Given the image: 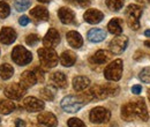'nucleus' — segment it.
Instances as JSON below:
<instances>
[{
	"instance_id": "f257e3e1",
	"label": "nucleus",
	"mask_w": 150,
	"mask_h": 127,
	"mask_svg": "<svg viewBox=\"0 0 150 127\" xmlns=\"http://www.w3.org/2000/svg\"><path fill=\"white\" fill-rule=\"evenodd\" d=\"M121 117L126 121H132L135 118L147 121L148 120V111H147V106H146L143 98L126 103L121 108Z\"/></svg>"
},
{
	"instance_id": "f03ea898",
	"label": "nucleus",
	"mask_w": 150,
	"mask_h": 127,
	"mask_svg": "<svg viewBox=\"0 0 150 127\" xmlns=\"http://www.w3.org/2000/svg\"><path fill=\"white\" fill-rule=\"evenodd\" d=\"M38 58L39 61L42 64V66H44L45 68H53L58 65V55L53 49L50 48H42L38 50Z\"/></svg>"
},
{
	"instance_id": "7ed1b4c3",
	"label": "nucleus",
	"mask_w": 150,
	"mask_h": 127,
	"mask_svg": "<svg viewBox=\"0 0 150 127\" xmlns=\"http://www.w3.org/2000/svg\"><path fill=\"white\" fill-rule=\"evenodd\" d=\"M126 20L128 27L133 30H137L140 28V18L142 15V9L137 5H129L126 9Z\"/></svg>"
},
{
	"instance_id": "20e7f679",
	"label": "nucleus",
	"mask_w": 150,
	"mask_h": 127,
	"mask_svg": "<svg viewBox=\"0 0 150 127\" xmlns=\"http://www.w3.org/2000/svg\"><path fill=\"white\" fill-rule=\"evenodd\" d=\"M122 75V60L115 59L110 65L106 66L104 71V76L109 81H119Z\"/></svg>"
},
{
	"instance_id": "39448f33",
	"label": "nucleus",
	"mask_w": 150,
	"mask_h": 127,
	"mask_svg": "<svg viewBox=\"0 0 150 127\" xmlns=\"http://www.w3.org/2000/svg\"><path fill=\"white\" fill-rule=\"evenodd\" d=\"M84 104H87V103L80 96L76 97L73 95H68V96L64 97L62 101H61V108L66 112H69V113L77 112Z\"/></svg>"
},
{
	"instance_id": "423d86ee",
	"label": "nucleus",
	"mask_w": 150,
	"mask_h": 127,
	"mask_svg": "<svg viewBox=\"0 0 150 127\" xmlns=\"http://www.w3.org/2000/svg\"><path fill=\"white\" fill-rule=\"evenodd\" d=\"M12 59H13V61L15 64H18L20 66H24V65H28L33 60V55L24 46L18 45V46H15L13 49Z\"/></svg>"
},
{
	"instance_id": "0eeeda50",
	"label": "nucleus",
	"mask_w": 150,
	"mask_h": 127,
	"mask_svg": "<svg viewBox=\"0 0 150 127\" xmlns=\"http://www.w3.org/2000/svg\"><path fill=\"white\" fill-rule=\"evenodd\" d=\"M89 118H90V121L94 124H104V123H108L110 120L111 112L105 108L97 106L90 111Z\"/></svg>"
},
{
	"instance_id": "6e6552de",
	"label": "nucleus",
	"mask_w": 150,
	"mask_h": 127,
	"mask_svg": "<svg viewBox=\"0 0 150 127\" xmlns=\"http://www.w3.org/2000/svg\"><path fill=\"white\" fill-rule=\"evenodd\" d=\"M127 45H128V38L122 35H118L110 42V50L112 53L120 55L126 50Z\"/></svg>"
},
{
	"instance_id": "1a4fd4ad",
	"label": "nucleus",
	"mask_w": 150,
	"mask_h": 127,
	"mask_svg": "<svg viewBox=\"0 0 150 127\" xmlns=\"http://www.w3.org/2000/svg\"><path fill=\"white\" fill-rule=\"evenodd\" d=\"M25 94V88L21 83H12L5 88V95L11 99H21Z\"/></svg>"
},
{
	"instance_id": "9d476101",
	"label": "nucleus",
	"mask_w": 150,
	"mask_h": 127,
	"mask_svg": "<svg viewBox=\"0 0 150 127\" xmlns=\"http://www.w3.org/2000/svg\"><path fill=\"white\" fill-rule=\"evenodd\" d=\"M60 43V35L58 33V30H56L54 28L49 29V31L46 33V35L43 39V44L45 48H50L53 49L57 45Z\"/></svg>"
},
{
	"instance_id": "9b49d317",
	"label": "nucleus",
	"mask_w": 150,
	"mask_h": 127,
	"mask_svg": "<svg viewBox=\"0 0 150 127\" xmlns=\"http://www.w3.org/2000/svg\"><path fill=\"white\" fill-rule=\"evenodd\" d=\"M23 106L29 112H38V111H42L44 109L45 104H44V102H42L40 99H38L36 97H27L23 101Z\"/></svg>"
},
{
	"instance_id": "f8f14e48",
	"label": "nucleus",
	"mask_w": 150,
	"mask_h": 127,
	"mask_svg": "<svg viewBox=\"0 0 150 127\" xmlns=\"http://www.w3.org/2000/svg\"><path fill=\"white\" fill-rule=\"evenodd\" d=\"M83 18H84L86 22H88L90 24H97V23H99L104 18V14L100 11H98V9L90 8L88 11H86Z\"/></svg>"
},
{
	"instance_id": "ddd939ff",
	"label": "nucleus",
	"mask_w": 150,
	"mask_h": 127,
	"mask_svg": "<svg viewBox=\"0 0 150 127\" xmlns=\"http://www.w3.org/2000/svg\"><path fill=\"white\" fill-rule=\"evenodd\" d=\"M37 120L39 124H43L46 127H57V125H58V120H57L56 116L51 112L39 113L37 117Z\"/></svg>"
},
{
	"instance_id": "4468645a",
	"label": "nucleus",
	"mask_w": 150,
	"mask_h": 127,
	"mask_svg": "<svg viewBox=\"0 0 150 127\" xmlns=\"http://www.w3.org/2000/svg\"><path fill=\"white\" fill-rule=\"evenodd\" d=\"M15 39H16V33L13 28L4 27L0 30V42L2 44H6V45L12 44Z\"/></svg>"
},
{
	"instance_id": "2eb2a0df",
	"label": "nucleus",
	"mask_w": 150,
	"mask_h": 127,
	"mask_svg": "<svg viewBox=\"0 0 150 127\" xmlns=\"http://www.w3.org/2000/svg\"><path fill=\"white\" fill-rule=\"evenodd\" d=\"M58 16L60 18V21L64 23V24H71L74 22V12L67 7H61L59 11H58Z\"/></svg>"
},
{
	"instance_id": "dca6fc26",
	"label": "nucleus",
	"mask_w": 150,
	"mask_h": 127,
	"mask_svg": "<svg viewBox=\"0 0 150 127\" xmlns=\"http://www.w3.org/2000/svg\"><path fill=\"white\" fill-rule=\"evenodd\" d=\"M66 38H67L68 44L73 49H80L82 46V44H83V38H82V36L77 31H74V30L68 31L67 35H66Z\"/></svg>"
},
{
	"instance_id": "f3484780",
	"label": "nucleus",
	"mask_w": 150,
	"mask_h": 127,
	"mask_svg": "<svg viewBox=\"0 0 150 127\" xmlns=\"http://www.w3.org/2000/svg\"><path fill=\"white\" fill-rule=\"evenodd\" d=\"M37 82V79H36V75L35 73L31 72V71H25L21 74V84L27 89V88H30L33 86H35V83Z\"/></svg>"
},
{
	"instance_id": "a211bd4d",
	"label": "nucleus",
	"mask_w": 150,
	"mask_h": 127,
	"mask_svg": "<svg viewBox=\"0 0 150 127\" xmlns=\"http://www.w3.org/2000/svg\"><path fill=\"white\" fill-rule=\"evenodd\" d=\"M30 15L36 20H40V21H46L49 20V16H50L49 11L43 6H36L34 9L30 11Z\"/></svg>"
},
{
	"instance_id": "6ab92c4d",
	"label": "nucleus",
	"mask_w": 150,
	"mask_h": 127,
	"mask_svg": "<svg viewBox=\"0 0 150 127\" xmlns=\"http://www.w3.org/2000/svg\"><path fill=\"white\" fill-rule=\"evenodd\" d=\"M105 37H106V33L103 29L94 28V29L89 30V33H88V39L93 43H99V42L104 40Z\"/></svg>"
},
{
	"instance_id": "aec40b11",
	"label": "nucleus",
	"mask_w": 150,
	"mask_h": 127,
	"mask_svg": "<svg viewBox=\"0 0 150 127\" xmlns=\"http://www.w3.org/2000/svg\"><path fill=\"white\" fill-rule=\"evenodd\" d=\"M51 80H52V82L54 83L56 87L61 88V89H65V88L67 87V84H68V83H67V77H66V75L61 72L53 73L52 76H51Z\"/></svg>"
},
{
	"instance_id": "412c9836",
	"label": "nucleus",
	"mask_w": 150,
	"mask_h": 127,
	"mask_svg": "<svg viewBox=\"0 0 150 127\" xmlns=\"http://www.w3.org/2000/svg\"><path fill=\"white\" fill-rule=\"evenodd\" d=\"M76 61V55L73 51H65L60 57V62L65 67H71L73 66Z\"/></svg>"
},
{
	"instance_id": "4be33fe9",
	"label": "nucleus",
	"mask_w": 150,
	"mask_h": 127,
	"mask_svg": "<svg viewBox=\"0 0 150 127\" xmlns=\"http://www.w3.org/2000/svg\"><path fill=\"white\" fill-rule=\"evenodd\" d=\"M90 84V80L87 76H76L73 79V88L76 91L84 90Z\"/></svg>"
},
{
	"instance_id": "5701e85b",
	"label": "nucleus",
	"mask_w": 150,
	"mask_h": 127,
	"mask_svg": "<svg viewBox=\"0 0 150 127\" xmlns=\"http://www.w3.org/2000/svg\"><path fill=\"white\" fill-rule=\"evenodd\" d=\"M111 58V53L109 52V51H105V50H99V51H97L94 55H93V58L90 59L95 64H98V65H102V64H104V62H106L109 59Z\"/></svg>"
},
{
	"instance_id": "b1692460",
	"label": "nucleus",
	"mask_w": 150,
	"mask_h": 127,
	"mask_svg": "<svg viewBox=\"0 0 150 127\" xmlns=\"http://www.w3.org/2000/svg\"><path fill=\"white\" fill-rule=\"evenodd\" d=\"M108 29L112 35H120L122 33V24H121V20L119 18H112L109 24H108Z\"/></svg>"
},
{
	"instance_id": "393cba45",
	"label": "nucleus",
	"mask_w": 150,
	"mask_h": 127,
	"mask_svg": "<svg viewBox=\"0 0 150 127\" xmlns=\"http://www.w3.org/2000/svg\"><path fill=\"white\" fill-rule=\"evenodd\" d=\"M89 92L91 94L93 98H97V99H104L109 96L105 86H95L89 90Z\"/></svg>"
},
{
	"instance_id": "a878e982",
	"label": "nucleus",
	"mask_w": 150,
	"mask_h": 127,
	"mask_svg": "<svg viewBox=\"0 0 150 127\" xmlns=\"http://www.w3.org/2000/svg\"><path fill=\"white\" fill-rule=\"evenodd\" d=\"M14 74V68L9 64H2L0 66V77L2 80H8L13 76Z\"/></svg>"
},
{
	"instance_id": "bb28decb",
	"label": "nucleus",
	"mask_w": 150,
	"mask_h": 127,
	"mask_svg": "<svg viewBox=\"0 0 150 127\" xmlns=\"http://www.w3.org/2000/svg\"><path fill=\"white\" fill-rule=\"evenodd\" d=\"M14 109H15V105L12 101H6V99L0 101V113L9 114L14 111Z\"/></svg>"
},
{
	"instance_id": "cd10ccee",
	"label": "nucleus",
	"mask_w": 150,
	"mask_h": 127,
	"mask_svg": "<svg viewBox=\"0 0 150 127\" xmlns=\"http://www.w3.org/2000/svg\"><path fill=\"white\" fill-rule=\"evenodd\" d=\"M125 0H106V6L111 9V11H119L122 8Z\"/></svg>"
},
{
	"instance_id": "c85d7f7f",
	"label": "nucleus",
	"mask_w": 150,
	"mask_h": 127,
	"mask_svg": "<svg viewBox=\"0 0 150 127\" xmlns=\"http://www.w3.org/2000/svg\"><path fill=\"white\" fill-rule=\"evenodd\" d=\"M31 5V0H15V8L19 12H24Z\"/></svg>"
},
{
	"instance_id": "c756f323",
	"label": "nucleus",
	"mask_w": 150,
	"mask_h": 127,
	"mask_svg": "<svg viewBox=\"0 0 150 127\" xmlns=\"http://www.w3.org/2000/svg\"><path fill=\"white\" fill-rule=\"evenodd\" d=\"M54 95H56L54 89L51 87H45L44 89H42V96L47 101H52L54 98Z\"/></svg>"
},
{
	"instance_id": "7c9ffc66",
	"label": "nucleus",
	"mask_w": 150,
	"mask_h": 127,
	"mask_svg": "<svg viewBox=\"0 0 150 127\" xmlns=\"http://www.w3.org/2000/svg\"><path fill=\"white\" fill-rule=\"evenodd\" d=\"M11 14V8L5 1H0V18H6Z\"/></svg>"
},
{
	"instance_id": "2f4dec72",
	"label": "nucleus",
	"mask_w": 150,
	"mask_h": 127,
	"mask_svg": "<svg viewBox=\"0 0 150 127\" xmlns=\"http://www.w3.org/2000/svg\"><path fill=\"white\" fill-rule=\"evenodd\" d=\"M140 79L144 83H150V67L143 68L140 73Z\"/></svg>"
},
{
	"instance_id": "473e14b6",
	"label": "nucleus",
	"mask_w": 150,
	"mask_h": 127,
	"mask_svg": "<svg viewBox=\"0 0 150 127\" xmlns=\"http://www.w3.org/2000/svg\"><path fill=\"white\" fill-rule=\"evenodd\" d=\"M67 125H68V127H87L86 124L82 120H80L79 118H71V119H68Z\"/></svg>"
},
{
	"instance_id": "72a5a7b5",
	"label": "nucleus",
	"mask_w": 150,
	"mask_h": 127,
	"mask_svg": "<svg viewBox=\"0 0 150 127\" xmlns=\"http://www.w3.org/2000/svg\"><path fill=\"white\" fill-rule=\"evenodd\" d=\"M106 87V90H108V94L109 96H117L118 92H119V87L114 83H110V84H105Z\"/></svg>"
},
{
	"instance_id": "f704fd0d",
	"label": "nucleus",
	"mask_w": 150,
	"mask_h": 127,
	"mask_svg": "<svg viewBox=\"0 0 150 127\" xmlns=\"http://www.w3.org/2000/svg\"><path fill=\"white\" fill-rule=\"evenodd\" d=\"M38 42H39V36L36 35V34H31V35H28L27 38H25V43L30 46L33 45H36Z\"/></svg>"
},
{
	"instance_id": "c9c22d12",
	"label": "nucleus",
	"mask_w": 150,
	"mask_h": 127,
	"mask_svg": "<svg viewBox=\"0 0 150 127\" xmlns=\"http://www.w3.org/2000/svg\"><path fill=\"white\" fill-rule=\"evenodd\" d=\"M68 1L80 7H88L91 4V0H68Z\"/></svg>"
},
{
	"instance_id": "e433bc0d",
	"label": "nucleus",
	"mask_w": 150,
	"mask_h": 127,
	"mask_svg": "<svg viewBox=\"0 0 150 127\" xmlns=\"http://www.w3.org/2000/svg\"><path fill=\"white\" fill-rule=\"evenodd\" d=\"M35 75H36V79L39 82H43L44 81V74H43V71L40 68H35Z\"/></svg>"
},
{
	"instance_id": "4c0bfd02",
	"label": "nucleus",
	"mask_w": 150,
	"mask_h": 127,
	"mask_svg": "<svg viewBox=\"0 0 150 127\" xmlns=\"http://www.w3.org/2000/svg\"><path fill=\"white\" fill-rule=\"evenodd\" d=\"M30 22V18H28V16H25V15H23V16H21L19 20V23L21 26H27L28 23Z\"/></svg>"
},
{
	"instance_id": "58836bf2",
	"label": "nucleus",
	"mask_w": 150,
	"mask_h": 127,
	"mask_svg": "<svg viewBox=\"0 0 150 127\" xmlns=\"http://www.w3.org/2000/svg\"><path fill=\"white\" fill-rule=\"evenodd\" d=\"M141 90H142V87H141V86H139V84H136V86H133V87H132V92H134L135 95L141 94Z\"/></svg>"
},
{
	"instance_id": "ea45409f",
	"label": "nucleus",
	"mask_w": 150,
	"mask_h": 127,
	"mask_svg": "<svg viewBox=\"0 0 150 127\" xmlns=\"http://www.w3.org/2000/svg\"><path fill=\"white\" fill-rule=\"evenodd\" d=\"M15 127H25V124H24L23 120L16 119V120H15Z\"/></svg>"
},
{
	"instance_id": "a19ab883",
	"label": "nucleus",
	"mask_w": 150,
	"mask_h": 127,
	"mask_svg": "<svg viewBox=\"0 0 150 127\" xmlns=\"http://www.w3.org/2000/svg\"><path fill=\"white\" fill-rule=\"evenodd\" d=\"M144 45L148 46V48L150 49V40H146V42H144Z\"/></svg>"
},
{
	"instance_id": "79ce46f5",
	"label": "nucleus",
	"mask_w": 150,
	"mask_h": 127,
	"mask_svg": "<svg viewBox=\"0 0 150 127\" xmlns=\"http://www.w3.org/2000/svg\"><path fill=\"white\" fill-rule=\"evenodd\" d=\"M37 1H39V2H43V4H46V2H50L51 0H37Z\"/></svg>"
},
{
	"instance_id": "37998d69",
	"label": "nucleus",
	"mask_w": 150,
	"mask_h": 127,
	"mask_svg": "<svg viewBox=\"0 0 150 127\" xmlns=\"http://www.w3.org/2000/svg\"><path fill=\"white\" fill-rule=\"evenodd\" d=\"M144 35L147 37H150V30H146V33H144Z\"/></svg>"
},
{
	"instance_id": "c03bdc74",
	"label": "nucleus",
	"mask_w": 150,
	"mask_h": 127,
	"mask_svg": "<svg viewBox=\"0 0 150 127\" xmlns=\"http://www.w3.org/2000/svg\"><path fill=\"white\" fill-rule=\"evenodd\" d=\"M148 97H149V101H150V89L148 90Z\"/></svg>"
},
{
	"instance_id": "a18cd8bd",
	"label": "nucleus",
	"mask_w": 150,
	"mask_h": 127,
	"mask_svg": "<svg viewBox=\"0 0 150 127\" xmlns=\"http://www.w3.org/2000/svg\"><path fill=\"white\" fill-rule=\"evenodd\" d=\"M148 1H149V4H150V0H148Z\"/></svg>"
}]
</instances>
